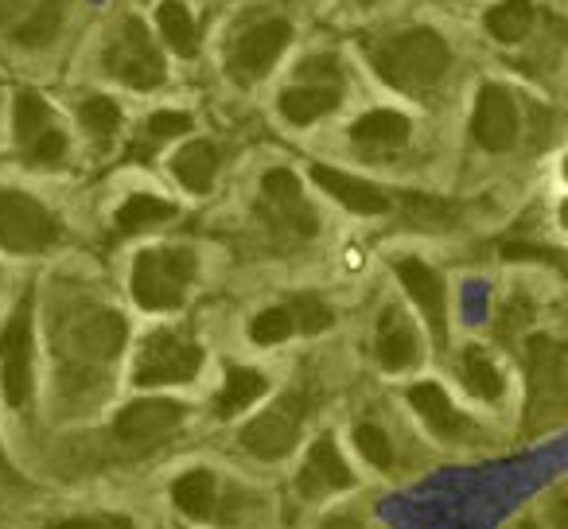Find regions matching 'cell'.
<instances>
[{"instance_id": "obj_1", "label": "cell", "mask_w": 568, "mask_h": 529, "mask_svg": "<svg viewBox=\"0 0 568 529\" xmlns=\"http://www.w3.org/2000/svg\"><path fill=\"white\" fill-rule=\"evenodd\" d=\"M371 67L402 94H428L448 74L452 51L444 35L413 28V32H397L382 43H371Z\"/></svg>"}, {"instance_id": "obj_2", "label": "cell", "mask_w": 568, "mask_h": 529, "mask_svg": "<svg viewBox=\"0 0 568 529\" xmlns=\"http://www.w3.org/2000/svg\"><path fill=\"white\" fill-rule=\"evenodd\" d=\"M195 273L199 261L191 250H183V245H156V250H144L133 261L129 288H133V301L144 312H172L183 304Z\"/></svg>"}, {"instance_id": "obj_3", "label": "cell", "mask_w": 568, "mask_h": 529, "mask_svg": "<svg viewBox=\"0 0 568 529\" xmlns=\"http://www.w3.org/2000/svg\"><path fill=\"white\" fill-rule=\"evenodd\" d=\"M529 363V405H526V428L545 433L565 420L568 409V378H565V347L549 335H534L526 347Z\"/></svg>"}, {"instance_id": "obj_4", "label": "cell", "mask_w": 568, "mask_h": 529, "mask_svg": "<svg viewBox=\"0 0 568 529\" xmlns=\"http://www.w3.org/2000/svg\"><path fill=\"white\" fill-rule=\"evenodd\" d=\"M257 214L268 226V234H273L276 242H288V245L308 242V237H316V230H320L316 211L308 206L301 180H296L288 167H273V172L261 180Z\"/></svg>"}, {"instance_id": "obj_5", "label": "cell", "mask_w": 568, "mask_h": 529, "mask_svg": "<svg viewBox=\"0 0 568 529\" xmlns=\"http://www.w3.org/2000/svg\"><path fill=\"white\" fill-rule=\"evenodd\" d=\"M203 366V347L191 339L180 327H164V332H152L149 339L136 350V386H180L191 382Z\"/></svg>"}, {"instance_id": "obj_6", "label": "cell", "mask_w": 568, "mask_h": 529, "mask_svg": "<svg viewBox=\"0 0 568 529\" xmlns=\"http://www.w3.org/2000/svg\"><path fill=\"white\" fill-rule=\"evenodd\" d=\"M32 355H36V319H32V293L17 304L4 327H0V389L12 409H24L32 401Z\"/></svg>"}, {"instance_id": "obj_7", "label": "cell", "mask_w": 568, "mask_h": 529, "mask_svg": "<svg viewBox=\"0 0 568 529\" xmlns=\"http://www.w3.org/2000/svg\"><path fill=\"white\" fill-rule=\"evenodd\" d=\"M343 102V71L335 55H312L308 63L296 71L293 87L281 94V113L293 125H312V121L327 118L335 105Z\"/></svg>"}, {"instance_id": "obj_8", "label": "cell", "mask_w": 568, "mask_h": 529, "mask_svg": "<svg viewBox=\"0 0 568 529\" xmlns=\"http://www.w3.org/2000/svg\"><path fill=\"white\" fill-rule=\"evenodd\" d=\"M63 237L59 218L24 191H0V250L43 253Z\"/></svg>"}, {"instance_id": "obj_9", "label": "cell", "mask_w": 568, "mask_h": 529, "mask_svg": "<svg viewBox=\"0 0 568 529\" xmlns=\"http://www.w3.org/2000/svg\"><path fill=\"white\" fill-rule=\"evenodd\" d=\"M105 67H110L121 82H129L133 90H156V87H164V79H168L164 59H160L149 28L136 17L118 28L110 51H105Z\"/></svg>"}, {"instance_id": "obj_10", "label": "cell", "mask_w": 568, "mask_h": 529, "mask_svg": "<svg viewBox=\"0 0 568 529\" xmlns=\"http://www.w3.org/2000/svg\"><path fill=\"white\" fill-rule=\"evenodd\" d=\"M304 417H308V397L304 394H288L276 405H268L265 413L250 420L242 428V448L253 451L257 459H281L296 448L301 440Z\"/></svg>"}, {"instance_id": "obj_11", "label": "cell", "mask_w": 568, "mask_h": 529, "mask_svg": "<svg viewBox=\"0 0 568 529\" xmlns=\"http://www.w3.org/2000/svg\"><path fill=\"white\" fill-rule=\"evenodd\" d=\"M288 40H293V24L281 17H268V20L250 24L234 40V48H230V74H234L242 87L265 79V74L276 67V59H281V51L288 48Z\"/></svg>"}, {"instance_id": "obj_12", "label": "cell", "mask_w": 568, "mask_h": 529, "mask_svg": "<svg viewBox=\"0 0 568 529\" xmlns=\"http://www.w3.org/2000/svg\"><path fill=\"white\" fill-rule=\"evenodd\" d=\"M183 420V405L168 401V397H144V401H133L118 413L113 420V436L129 448H149V444L164 440L168 433H175Z\"/></svg>"}, {"instance_id": "obj_13", "label": "cell", "mask_w": 568, "mask_h": 529, "mask_svg": "<svg viewBox=\"0 0 568 529\" xmlns=\"http://www.w3.org/2000/svg\"><path fill=\"white\" fill-rule=\"evenodd\" d=\"M471 133L483 149L490 152H506L518 141V105H514L510 90L498 87V82H487L475 102V118H471Z\"/></svg>"}, {"instance_id": "obj_14", "label": "cell", "mask_w": 568, "mask_h": 529, "mask_svg": "<svg viewBox=\"0 0 568 529\" xmlns=\"http://www.w3.org/2000/svg\"><path fill=\"white\" fill-rule=\"evenodd\" d=\"M394 269H397V281L405 285V293H409L413 304L420 308V316L428 319V332H433L436 347H444V343H448V301H444V281L417 257H402Z\"/></svg>"}, {"instance_id": "obj_15", "label": "cell", "mask_w": 568, "mask_h": 529, "mask_svg": "<svg viewBox=\"0 0 568 529\" xmlns=\"http://www.w3.org/2000/svg\"><path fill=\"white\" fill-rule=\"evenodd\" d=\"M301 495L304 498H327V495H339V490H347L351 482H355V475H351L347 459L339 456V448H335L332 436H324V440L312 444L308 459H304L301 467Z\"/></svg>"}, {"instance_id": "obj_16", "label": "cell", "mask_w": 568, "mask_h": 529, "mask_svg": "<svg viewBox=\"0 0 568 529\" xmlns=\"http://www.w3.org/2000/svg\"><path fill=\"white\" fill-rule=\"evenodd\" d=\"M312 180L320 183V187L327 191V195L335 199V203H343L351 214H386L389 211V195L382 187H374V183L358 180V175H347L339 172V167L332 164H316L312 167Z\"/></svg>"}, {"instance_id": "obj_17", "label": "cell", "mask_w": 568, "mask_h": 529, "mask_svg": "<svg viewBox=\"0 0 568 529\" xmlns=\"http://www.w3.org/2000/svg\"><path fill=\"white\" fill-rule=\"evenodd\" d=\"M374 355H378L382 370H409L420 363V339L413 332V324L397 308H389L378 324V343H374Z\"/></svg>"}, {"instance_id": "obj_18", "label": "cell", "mask_w": 568, "mask_h": 529, "mask_svg": "<svg viewBox=\"0 0 568 529\" xmlns=\"http://www.w3.org/2000/svg\"><path fill=\"white\" fill-rule=\"evenodd\" d=\"M409 405L425 417V425L433 428L436 436H444V440H464V436H471V420H467L464 413L452 405V397L444 394L440 386H433V382L413 386Z\"/></svg>"}, {"instance_id": "obj_19", "label": "cell", "mask_w": 568, "mask_h": 529, "mask_svg": "<svg viewBox=\"0 0 568 529\" xmlns=\"http://www.w3.org/2000/svg\"><path fill=\"white\" fill-rule=\"evenodd\" d=\"M172 498L191 521H206L219 506V479H214L206 467H195V471H183L180 479L172 482Z\"/></svg>"}, {"instance_id": "obj_20", "label": "cell", "mask_w": 568, "mask_h": 529, "mask_svg": "<svg viewBox=\"0 0 568 529\" xmlns=\"http://www.w3.org/2000/svg\"><path fill=\"white\" fill-rule=\"evenodd\" d=\"M268 389L265 374L257 370H245V366H230L226 370V382H222L219 397H214V413H219L222 420L237 417V413H245L253 401H257L261 394Z\"/></svg>"}, {"instance_id": "obj_21", "label": "cell", "mask_w": 568, "mask_h": 529, "mask_svg": "<svg viewBox=\"0 0 568 529\" xmlns=\"http://www.w3.org/2000/svg\"><path fill=\"white\" fill-rule=\"evenodd\" d=\"M351 136L363 149H402L409 141V118H402L397 110H374L355 121Z\"/></svg>"}, {"instance_id": "obj_22", "label": "cell", "mask_w": 568, "mask_h": 529, "mask_svg": "<svg viewBox=\"0 0 568 529\" xmlns=\"http://www.w3.org/2000/svg\"><path fill=\"white\" fill-rule=\"evenodd\" d=\"M175 180L191 191V195H206L214 187V172H219V149L211 141H191L187 149L175 156Z\"/></svg>"}, {"instance_id": "obj_23", "label": "cell", "mask_w": 568, "mask_h": 529, "mask_svg": "<svg viewBox=\"0 0 568 529\" xmlns=\"http://www.w3.org/2000/svg\"><path fill=\"white\" fill-rule=\"evenodd\" d=\"M74 343H79L90 358H113L125 347V319H121L118 312H94V316L74 332Z\"/></svg>"}, {"instance_id": "obj_24", "label": "cell", "mask_w": 568, "mask_h": 529, "mask_svg": "<svg viewBox=\"0 0 568 529\" xmlns=\"http://www.w3.org/2000/svg\"><path fill=\"white\" fill-rule=\"evenodd\" d=\"M63 28V0H40V9L24 12V17L12 24V35L24 48H48L51 40Z\"/></svg>"}, {"instance_id": "obj_25", "label": "cell", "mask_w": 568, "mask_h": 529, "mask_svg": "<svg viewBox=\"0 0 568 529\" xmlns=\"http://www.w3.org/2000/svg\"><path fill=\"white\" fill-rule=\"evenodd\" d=\"M459 378L471 389L479 401H498L503 397V370L495 366V358L479 347L464 350V363H459Z\"/></svg>"}, {"instance_id": "obj_26", "label": "cell", "mask_w": 568, "mask_h": 529, "mask_svg": "<svg viewBox=\"0 0 568 529\" xmlns=\"http://www.w3.org/2000/svg\"><path fill=\"white\" fill-rule=\"evenodd\" d=\"M156 24H160V35H164V43L175 51V55H195L199 48V32H195V20H191L187 4H180V0H164L156 9Z\"/></svg>"}, {"instance_id": "obj_27", "label": "cell", "mask_w": 568, "mask_h": 529, "mask_svg": "<svg viewBox=\"0 0 568 529\" xmlns=\"http://www.w3.org/2000/svg\"><path fill=\"white\" fill-rule=\"evenodd\" d=\"M487 32L498 43H521L534 32V4L529 0H503L487 12Z\"/></svg>"}, {"instance_id": "obj_28", "label": "cell", "mask_w": 568, "mask_h": 529, "mask_svg": "<svg viewBox=\"0 0 568 529\" xmlns=\"http://www.w3.org/2000/svg\"><path fill=\"white\" fill-rule=\"evenodd\" d=\"M175 214V206L168 203V199H156V195H133L121 203L118 211V234H141V230L149 226H160V222H168Z\"/></svg>"}, {"instance_id": "obj_29", "label": "cell", "mask_w": 568, "mask_h": 529, "mask_svg": "<svg viewBox=\"0 0 568 529\" xmlns=\"http://www.w3.org/2000/svg\"><path fill=\"white\" fill-rule=\"evenodd\" d=\"M51 129H55L51 105L43 102V98L36 94V90H24V94L17 98V141H20V149L36 144L40 136H48Z\"/></svg>"}, {"instance_id": "obj_30", "label": "cell", "mask_w": 568, "mask_h": 529, "mask_svg": "<svg viewBox=\"0 0 568 529\" xmlns=\"http://www.w3.org/2000/svg\"><path fill=\"white\" fill-rule=\"evenodd\" d=\"M293 332H296V324H293L288 304H276V308L261 312L250 324V339L257 343V347H276V343H284Z\"/></svg>"}, {"instance_id": "obj_31", "label": "cell", "mask_w": 568, "mask_h": 529, "mask_svg": "<svg viewBox=\"0 0 568 529\" xmlns=\"http://www.w3.org/2000/svg\"><path fill=\"white\" fill-rule=\"evenodd\" d=\"M79 118H82V125L90 129V133L98 136V141H110L113 133L121 129V110H118V102L113 98H87L82 102V110H79Z\"/></svg>"}, {"instance_id": "obj_32", "label": "cell", "mask_w": 568, "mask_h": 529, "mask_svg": "<svg viewBox=\"0 0 568 529\" xmlns=\"http://www.w3.org/2000/svg\"><path fill=\"white\" fill-rule=\"evenodd\" d=\"M288 312H293L296 332H304V335H320V332H327V327L335 324L332 308H327L320 296H296V301L288 304Z\"/></svg>"}, {"instance_id": "obj_33", "label": "cell", "mask_w": 568, "mask_h": 529, "mask_svg": "<svg viewBox=\"0 0 568 529\" xmlns=\"http://www.w3.org/2000/svg\"><path fill=\"white\" fill-rule=\"evenodd\" d=\"M355 448L363 451V459L366 464H374V467H394V444H389V436L382 433L378 425H358L355 428Z\"/></svg>"}, {"instance_id": "obj_34", "label": "cell", "mask_w": 568, "mask_h": 529, "mask_svg": "<svg viewBox=\"0 0 568 529\" xmlns=\"http://www.w3.org/2000/svg\"><path fill=\"white\" fill-rule=\"evenodd\" d=\"M191 129V118L180 110H160L149 118V133L156 136V141H168V136H183Z\"/></svg>"}, {"instance_id": "obj_35", "label": "cell", "mask_w": 568, "mask_h": 529, "mask_svg": "<svg viewBox=\"0 0 568 529\" xmlns=\"http://www.w3.org/2000/svg\"><path fill=\"white\" fill-rule=\"evenodd\" d=\"M51 529H133V521L121 513H82V518H63Z\"/></svg>"}, {"instance_id": "obj_36", "label": "cell", "mask_w": 568, "mask_h": 529, "mask_svg": "<svg viewBox=\"0 0 568 529\" xmlns=\"http://www.w3.org/2000/svg\"><path fill=\"white\" fill-rule=\"evenodd\" d=\"M503 257H529V261H549V265H560V253L545 250V245H503Z\"/></svg>"}, {"instance_id": "obj_37", "label": "cell", "mask_w": 568, "mask_h": 529, "mask_svg": "<svg viewBox=\"0 0 568 529\" xmlns=\"http://www.w3.org/2000/svg\"><path fill=\"white\" fill-rule=\"evenodd\" d=\"M28 9H32V0H0V28H12Z\"/></svg>"}, {"instance_id": "obj_38", "label": "cell", "mask_w": 568, "mask_h": 529, "mask_svg": "<svg viewBox=\"0 0 568 529\" xmlns=\"http://www.w3.org/2000/svg\"><path fill=\"white\" fill-rule=\"evenodd\" d=\"M324 529H366V526H363L358 518H332Z\"/></svg>"}, {"instance_id": "obj_39", "label": "cell", "mask_w": 568, "mask_h": 529, "mask_svg": "<svg viewBox=\"0 0 568 529\" xmlns=\"http://www.w3.org/2000/svg\"><path fill=\"white\" fill-rule=\"evenodd\" d=\"M521 529H541V526H534V521H526V526H521Z\"/></svg>"}]
</instances>
